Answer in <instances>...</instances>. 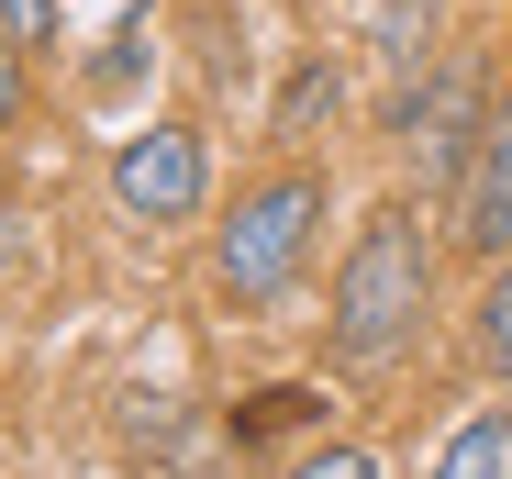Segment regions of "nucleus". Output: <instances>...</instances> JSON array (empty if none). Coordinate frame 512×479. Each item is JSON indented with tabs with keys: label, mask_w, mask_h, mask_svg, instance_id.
<instances>
[{
	"label": "nucleus",
	"mask_w": 512,
	"mask_h": 479,
	"mask_svg": "<svg viewBox=\"0 0 512 479\" xmlns=\"http://www.w3.org/2000/svg\"><path fill=\"white\" fill-rule=\"evenodd\" d=\"M401 145H412V179H468V156H479V78L446 67L435 90H412L401 101Z\"/></svg>",
	"instance_id": "nucleus-4"
},
{
	"label": "nucleus",
	"mask_w": 512,
	"mask_h": 479,
	"mask_svg": "<svg viewBox=\"0 0 512 479\" xmlns=\"http://www.w3.org/2000/svg\"><path fill=\"white\" fill-rule=\"evenodd\" d=\"M334 101H346V78H334V67L312 56V67L290 78V90H279V123H268V134H279V145H301L312 123H334Z\"/></svg>",
	"instance_id": "nucleus-7"
},
{
	"label": "nucleus",
	"mask_w": 512,
	"mask_h": 479,
	"mask_svg": "<svg viewBox=\"0 0 512 479\" xmlns=\"http://www.w3.org/2000/svg\"><path fill=\"white\" fill-rule=\"evenodd\" d=\"M56 23H67V0H0V34H12L23 56H45V45H56Z\"/></svg>",
	"instance_id": "nucleus-8"
},
{
	"label": "nucleus",
	"mask_w": 512,
	"mask_h": 479,
	"mask_svg": "<svg viewBox=\"0 0 512 479\" xmlns=\"http://www.w3.org/2000/svg\"><path fill=\"white\" fill-rule=\"evenodd\" d=\"M435 479H512V413L457 424V435H446V457H435Z\"/></svg>",
	"instance_id": "nucleus-5"
},
{
	"label": "nucleus",
	"mask_w": 512,
	"mask_h": 479,
	"mask_svg": "<svg viewBox=\"0 0 512 479\" xmlns=\"http://www.w3.org/2000/svg\"><path fill=\"white\" fill-rule=\"evenodd\" d=\"M290 479H379V468H368V457H357V446H323V457H301V468H290Z\"/></svg>",
	"instance_id": "nucleus-10"
},
{
	"label": "nucleus",
	"mask_w": 512,
	"mask_h": 479,
	"mask_svg": "<svg viewBox=\"0 0 512 479\" xmlns=\"http://www.w3.org/2000/svg\"><path fill=\"white\" fill-rule=\"evenodd\" d=\"M423 290H435V246H423L412 201H379V212L357 223L346 268H334V346H346L357 368L390 357V346L423 324Z\"/></svg>",
	"instance_id": "nucleus-1"
},
{
	"label": "nucleus",
	"mask_w": 512,
	"mask_h": 479,
	"mask_svg": "<svg viewBox=\"0 0 512 479\" xmlns=\"http://www.w3.org/2000/svg\"><path fill=\"white\" fill-rule=\"evenodd\" d=\"M12 112H23V45L0 34V123H12Z\"/></svg>",
	"instance_id": "nucleus-11"
},
{
	"label": "nucleus",
	"mask_w": 512,
	"mask_h": 479,
	"mask_svg": "<svg viewBox=\"0 0 512 479\" xmlns=\"http://www.w3.org/2000/svg\"><path fill=\"white\" fill-rule=\"evenodd\" d=\"M112 201H123L134 223H190V212L212 201V145H201V123H145V134H123V145H112Z\"/></svg>",
	"instance_id": "nucleus-3"
},
{
	"label": "nucleus",
	"mask_w": 512,
	"mask_h": 479,
	"mask_svg": "<svg viewBox=\"0 0 512 479\" xmlns=\"http://www.w3.org/2000/svg\"><path fill=\"white\" fill-rule=\"evenodd\" d=\"M312 234H323V168H268L245 201H234V223L212 234V279H223V301H279L290 279H301V257H312Z\"/></svg>",
	"instance_id": "nucleus-2"
},
{
	"label": "nucleus",
	"mask_w": 512,
	"mask_h": 479,
	"mask_svg": "<svg viewBox=\"0 0 512 479\" xmlns=\"http://www.w3.org/2000/svg\"><path fill=\"white\" fill-rule=\"evenodd\" d=\"M479 346L490 357H512V257L490 268V290H479Z\"/></svg>",
	"instance_id": "nucleus-9"
},
{
	"label": "nucleus",
	"mask_w": 512,
	"mask_h": 479,
	"mask_svg": "<svg viewBox=\"0 0 512 479\" xmlns=\"http://www.w3.org/2000/svg\"><path fill=\"white\" fill-rule=\"evenodd\" d=\"M290 424H323V390H312V379H268V390L234 413V435H245V446H256V435H290Z\"/></svg>",
	"instance_id": "nucleus-6"
}]
</instances>
